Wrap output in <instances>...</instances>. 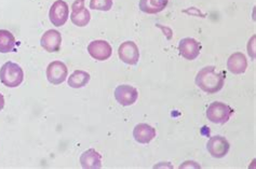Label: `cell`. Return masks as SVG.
I'll return each mask as SVG.
<instances>
[{"mask_svg":"<svg viewBox=\"0 0 256 169\" xmlns=\"http://www.w3.org/2000/svg\"><path fill=\"white\" fill-rule=\"evenodd\" d=\"M194 82L204 92L215 94L223 89L225 77L223 72L218 71L214 66H206L197 73Z\"/></svg>","mask_w":256,"mask_h":169,"instance_id":"cell-1","label":"cell"},{"mask_svg":"<svg viewBox=\"0 0 256 169\" xmlns=\"http://www.w3.org/2000/svg\"><path fill=\"white\" fill-rule=\"evenodd\" d=\"M24 80V71L22 67L12 62L2 65L0 69V81L6 87H18Z\"/></svg>","mask_w":256,"mask_h":169,"instance_id":"cell-2","label":"cell"},{"mask_svg":"<svg viewBox=\"0 0 256 169\" xmlns=\"http://www.w3.org/2000/svg\"><path fill=\"white\" fill-rule=\"evenodd\" d=\"M234 110L228 105L220 103V101H214L208 107L206 118L214 124H225L232 116Z\"/></svg>","mask_w":256,"mask_h":169,"instance_id":"cell-3","label":"cell"},{"mask_svg":"<svg viewBox=\"0 0 256 169\" xmlns=\"http://www.w3.org/2000/svg\"><path fill=\"white\" fill-rule=\"evenodd\" d=\"M50 22L56 26L60 27L65 25L67 19L70 17V8L63 0H56V1L52 4L50 12H49Z\"/></svg>","mask_w":256,"mask_h":169,"instance_id":"cell-4","label":"cell"},{"mask_svg":"<svg viewBox=\"0 0 256 169\" xmlns=\"http://www.w3.org/2000/svg\"><path fill=\"white\" fill-rule=\"evenodd\" d=\"M68 76V69L66 65L60 60H54L49 64L46 68V78L51 84L58 85L65 82V80Z\"/></svg>","mask_w":256,"mask_h":169,"instance_id":"cell-5","label":"cell"},{"mask_svg":"<svg viewBox=\"0 0 256 169\" xmlns=\"http://www.w3.org/2000/svg\"><path fill=\"white\" fill-rule=\"evenodd\" d=\"M91 19L90 11L84 6V0H76L72 5L70 21L78 27H84Z\"/></svg>","mask_w":256,"mask_h":169,"instance_id":"cell-6","label":"cell"},{"mask_svg":"<svg viewBox=\"0 0 256 169\" xmlns=\"http://www.w3.org/2000/svg\"><path fill=\"white\" fill-rule=\"evenodd\" d=\"M114 98L121 106L128 107L136 104V101L138 98V92L136 87L131 85H119L114 90Z\"/></svg>","mask_w":256,"mask_h":169,"instance_id":"cell-7","label":"cell"},{"mask_svg":"<svg viewBox=\"0 0 256 169\" xmlns=\"http://www.w3.org/2000/svg\"><path fill=\"white\" fill-rule=\"evenodd\" d=\"M206 149L214 159H222L227 155L230 149L228 140L223 136H214L208 141Z\"/></svg>","mask_w":256,"mask_h":169,"instance_id":"cell-8","label":"cell"},{"mask_svg":"<svg viewBox=\"0 0 256 169\" xmlns=\"http://www.w3.org/2000/svg\"><path fill=\"white\" fill-rule=\"evenodd\" d=\"M88 52L96 60H107L112 54V45L104 40H96L88 45Z\"/></svg>","mask_w":256,"mask_h":169,"instance_id":"cell-9","label":"cell"},{"mask_svg":"<svg viewBox=\"0 0 256 169\" xmlns=\"http://www.w3.org/2000/svg\"><path fill=\"white\" fill-rule=\"evenodd\" d=\"M118 55L124 64L136 65L140 59L138 46L133 41H126L119 46Z\"/></svg>","mask_w":256,"mask_h":169,"instance_id":"cell-10","label":"cell"},{"mask_svg":"<svg viewBox=\"0 0 256 169\" xmlns=\"http://www.w3.org/2000/svg\"><path fill=\"white\" fill-rule=\"evenodd\" d=\"M178 51L182 57L187 60H194L199 56L201 45L194 38H184L180 41Z\"/></svg>","mask_w":256,"mask_h":169,"instance_id":"cell-11","label":"cell"},{"mask_svg":"<svg viewBox=\"0 0 256 169\" xmlns=\"http://www.w3.org/2000/svg\"><path fill=\"white\" fill-rule=\"evenodd\" d=\"M60 44H62V36L56 29L46 30L40 39L42 48L49 53L58 52L60 49Z\"/></svg>","mask_w":256,"mask_h":169,"instance_id":"cell-12","label":"cell"},{"mask_svg":"<svg viewBox=\"0 0 256 169\" xmlns=\"http://www.w3.org/2000/svg\"><path fill=\"white\" fill-rule=\"evenodd\" d=\"M133 137L138 144H150L156 137V130L152 126L145 123L138 124L133 130Z\"/></svg>","mask_w":256,"mask_h":169,"instance_id":"cell-13","label":"cell"},{"mask_svg":"<svg viewBox=\"0 0 256 169\" xmlns=\"http://www.w3.org/2000/svg\"><path fill=\"white\" fill-rule=\"evenodd\" d=\"M227 68L234 74L244 73L248 68V60L244 54H242L241 52L232 54L227 60Z\"/></svg>","mask_w":256,"mask_h":169,"instance_id":"cell-14","label":"cell"},{"mask_svg":"<svg viewBox=\"0 0 256 169\" xmlns=\"http://www.w3.org/2000/svg\"><path fill=\"white\" fill-rule=\"evenodd\" d=\"M80 164L84 169H98L102 167V157L94 149H89L80 157Z\"/></svg>","mask_w":256,"mask_h":169,"instance_id":"cell-15","label":"cell"},{"mask_svg":"<svg viewBox=\"0 0 256 169\" xmlns=\"http://www.w3.org/2000/svg\"><path fill=\"white\" fill-rule=\"evenodd\" d=\"M169 0H140V9L147 14H156L164 11Z\"/></svg>","mask_w":256,"mask_h":169,"instance_id":"cell-16","label":"cell"},{"mask_svg":"<svg viewBox=\"0 0 256 169\" xmlns=\"http://www.w3.org/2000/svg\"><path fill=\"white\" fill-rule=\"evenodd\" d=\"M16 38L12 32L6 29H0V53H10L14 51Z\"/></svg>","mask_w":256,"mask_h":169,"instance_id":"cell-17","label":"cell"},{"mask_svg":"<svg viewBox=\"0 0 256 169\" xmlns=\"http://www.w3.org/2000/svg\"><path fill=\"white\" fill-rule=\"evenodd\" d=\"M90 74L84 70H75L68 78V85L72 89H82L90 81Z\"/></svg>","mask_w":256,"mask_h":169,"instance_id":"cell-18","label":"cell"},{"mask_svg":"<svg viewBox=\"0 0 256 169\" xmlns=\"http://www.w3.org/2000/svg\"><path fill=\"white\" fill-rule=\"evenodd\" d=\"M112 8V0H91L90 9L98 11H110Z\"/></svg>","mask_w":256,"mask_h":169,"instance_id":"cell-19","label":"cell"},{"mask_svg":"<svg viewBox=\"0 0 256 169\" xmlns=\"http://www.w3.org/2000/svg\"><path fill=\"white\" fill-rule=\"evenodd\" d=\"M4 108V97L2 93H0V111Z\"/></svg>","mask_w":256,"mask_h":169,"instance_id":"cell-20","label":"cell"}]
</instances>
